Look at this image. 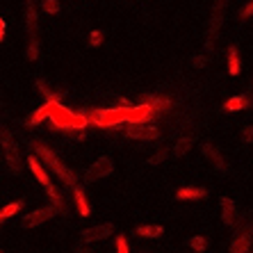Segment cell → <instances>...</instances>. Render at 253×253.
<instances>
[{
  "label": "cell",
  "mask_w": 253,
  "mask_h": 253,
  "mask_svg": "<svg viewBox=\"0 0 253 253\" xmlns=\"http://www.w3.org/2000/svg\"><path fill=\"white\" fill-rule=\"evenodd\" d=\"M46 121L50 124V128L59 130V132H66V135H76L80 139L84 137V130L91 126L84 110H69L62 103H55L53 112L48 114Z\"/></svg>",
  "instance_id": "6da1fadb"
},
{
  "label": "cell",
  "mask_w": 253,
  "mask_h": 253,
  "mask_svg": "<svg viewBox=\"0 0 253 253\" xmlns=\"http://www.w3.org/2000/svg\"><path fill=\"white\" fill-rule=\"evenodd\" d=\"M32 148L37 151V158L43 160L48 167H50V171L55 173V178H59L64 185H69V187H76L78 185V176H76V171L71 169V167H66L62 160L55 155L53 148H48L43 141H32Z\"/></svg>",
  "instance_id": "7a4b0ae2"
},
{
  "label": "cell",
  "mask_w": 253,
  "mask_h": 253,
  "mask_svg": "<svg viewBox=\"0 0 253 253\" xmlns=\"http://www.w3.org/2000/svg\"><path fill=\"white\" fill-rule=\"evenodd\" d=\"M224 16H226V0H214L210 14V23H208V32H206V53H212L214 48V37L219 35V30L224 25Z\"/></svg>",
  "instance_id": "3957f363"
},
{
  "label": "cell",
  "mask_w": 253,
  "mask_h": 253,
  "mask_svg": "<svg viewBox=\"0 0 253 253\" xmlns=\"http://www.w3.org/2000/svg\"><path fill=\"white\" fill-rule=\"evenodd\" d=\"M160 132L158 126L153 124H126V137L128 139H135V141H155L160 139Z\"/></svg>",
  "instance_id": "277c9868"
},
{
  "label": "cell",
  "mask_w": 253,
  "mask_h": 253,
  "mask_svg": "<svg viewBox=\"0 0 253 253\" xmlns=\"http://www.w3.org/2000/svg\"><path fill=\"white\" fill-rule=\"evenodd\" d=\"M57 208L50 203V206H42V208H37V210H32V212H28L23 217V228H37V226H42V224H46V221H50V219L57 214Z\"/></svg>",
  "instance_id": "5b68a950"
},
{
  "label": "cell",
  "mask_w": 253,
  "mask_h": 253,
  "mask_svg": "<svg viewBox=\"0 0 253 253\" xmlns=\"http://www.w3.org/2000/svg\"><path fill=\"white\" fill-rule=\"evenodd\" d=\"M112 171H114V162L103 155V158H98L94 165L87 169V173H84V183H94V180H100V178L112 176Z\"/></svg>",
  "instance_id": "8992f818"
},
{
  "label": "cell",
  "mask_w": 253,
  "mask_h": 253,
  "mask_svg": "<svg viewBox=\"0 0 253 253\" xmlns=\"http://www.w3.org/2000/svg\"><path fill=\"white\" fill-rule=\"evenodd\" d=\"M201 153H203V158H206L208 162L212 165V169H214V171H219V173H226V171H228V165H226L224 155H221V151H219L214 144L203 141V144H201Z\"/></svg>",
  "instance_id": "52a82bcc"
},
{
  "label": "cell",
  "mask_w": 253,
  "mask_h": 253,
  "mask_svg": "<svg viewBox=\"0 0 253 253\" xmlns=\"http://www.w3.org/2000/svg\"><path fill=\"white\" fill-rule=\"evenodd\" d=\"M219 208H221V221L228 228L240 226V214H237V203L230 196H219Z\"/></svg>",
  "instance_id": "ba28073f"
},
{
  "label": "cell",
  "mask_w": 253,
  "mask_h": 253,
  "mask_svg": "<svg viewBox=\"0 0 253 253\" xmlns=\"http://www.w3.org/2000/svg\"><path fill=\"white\" fill-rule=\"evenodd\" d=\"M0 141H2V148H5V160L9 165V171L18 173V146L14 144V137L7 130H0Z\"/></svg>",
  "instance_id": "9c48e42d"
},
{
  "label": "cell",
  "mask_w": 253,
  "mask_h": 253,
  "mask_svg": "<svg viewBox=\"0 0 253 253\" xmlns=\"http://www.w3.org/2000/svg\"><path fill=\"white\" fill-rule=\"evenodd\" d=\"M110 235H114V226L112 224H98V226H91V228H84L80 233L83 242H100V240H107Z\"/></svg>",
  "instance_id": "30bf717a"
},
{
  "label": "cell",
  "mask_w": 253,
  "mask_h": 253,
  "mask_svg": "<svg viewBox=\"0 0 253 253\" xmlns=\"http://www.w3.org/2000/svg\"><path fill=\"white\" fill-rule=\"evenodd\" d=\"M249 107H253V98H249L247 94H235L224 103V112H244Z\"/></svg>",
  "instance_id": "8fae6325"
},
{
  "label": "cell",
  "mask_w": 253,
  "mask_h": 253,
  "mask_svg": "<svg viewBox=\"0 0 253 253\" xmlns=\"http://www.w3.org/2000/svg\"><path fill=\"white\" fill-rule=\"evenodd\" d=\"M208 196L206 187H199V185H185V187L176 189V201H201Z\"/></svg>",
  "instance_id": "7c38bea8"
},
{
  "label": "cell",
  "mask_w": 253,
  "mask_h": 253,
  "mask_svg": "<svg viewBox=\"0 0 253 253\" xmlns=\"http://www.w3.org/2000/svg\"><path fill=\"white\" fill-rule=\"evenodd\" d=\"M28 167H30V171H32V176H35L37 180H39V183L43 185V189L53 185V183H50V176H48L46 169H43L42 160L37 158V155H30V158H28Z\"/></svg>",
  "instance_id": "4fadbf2b"
},
{
  "label": "cell",
  "mask_w": 253,
  "mask_h": 253,
  "mask_svg": "<svg viewBox=\"0 0 253 253\" xmlns=\"http://www.w3.org/2000/svg\"><path fill=\"white\" fill-rule=\"evenodd\" d=\"M25 28H28L30 37H37V30H39V16H37L35 0H25Z\"/></svg>",
  "instance_id": "5bb4252c"
},
{
  "label": "cell",
  "mask_w": 253,
  "mask_h": 253,
  "mask_svg": "<svg viewBox=\"0 0 253 253\" xmlns=\"http://www.w3.org/2000/svg\"><path fill=\"white\" fill-rule=\"evenodd\" d=\"M73 206H76L80 217H89V214H91V206H89L87 194H84V189L80 187V185L73 187Z\"/></svg>",
  "instance_id": "9a60e30c"
},
{
  "label": "cell",
  "mask_w": 253,
  "mask_h": 253,
  "mask_svg": "<svg viewBox=\"0 0 253 253\" xmlns=\"http://www.w3.org/2000/svg\"><path fill=\"white\" fill-rule=\"evenodd\" d=\"M249 251H251V233L242 230V233H237V235L233 237V242H230V247H228V253H249Z\"/></svg>",
  "instance_id": "2e32d148"
},
{
  "label": "cell",
  "mask_w": 253,
  "mask_h": 253,
  "mask_svg": "<svg viewBox=\"0 0 253 253\" xmlns=\"http://www.w3.org/2000/svg\"><path fill=\"white\" fill-rule=\"evenodd\" d=\"M141 100H146V103H151V105H153L160 114H169L171 110H173V100H171L169 96L148 94V96H144V98H141Z\"/></svg>",
  "instance_id": "e0dca14e"
},
{
  "label": "cell",
  "mask_w": 253,
  "mask_h": 253,
  "mask_svg": "<svg viewBox=\"0 0 253 253\" xmlns=\"http://www.w3.org/2000/svg\"><path fill=\"white\" fill-rule=\"evenodd\" d=\"M226 64H228V76H240L242 73V57L237 46H228L226 50Z\"/></svg>",
  "instance_id": "ac0fdd59"
},
{
  "label": "cell",
  "mask_w": 253,
  "mask_h": 253,
  "mask_svg": "<svg viewBox=\"0 0 253 253\" xmlns=\"http://www.w3.org/2000/svg\"><path fill=\"white\" fill-rule=\"evenodd\" d=\"M55 103H57V100H46V105H42L39 110H35V112L28 117V126H39V124H43V121L48 119V114L53 112Z\"/></svg>",
  "instance_id": "d6986e66"
},
{
  "label": "cell",
  "mask_w": 253,
  "mask_h": 253,
  "mask_svg": "<svg viewBox=\"0 0 253 253\" xmlns=\"http://www.w3.org/2000/svg\"><path fill=\"white\" fill-rule=\"evenodd\" d=\"M135 233L139 237H144V240H158V237L165 235V228L158 224H144V226H137Z\"/></svg>",
  "instance_id": "ffe728a7"
},
{
  "label": "cell",
  "mask_w": 253,
  "mask_h": 253,
  "mask_svg": "<svg viewBox=\"0 0 253 253\" xmlns=\"http://www.w3.org/2000/svg\"><path fill=\"white\" fill-rule=\"evenodd\" d=\"M25 206V201L23 199H18V201H12V203H7V206L0 208V224L5 221V219H12L16 212H21Z\"/></svg>",
  "instance_id": "44dd1931"
},
{
  "label": "cell",
  "mask_w": 253,
  "mask_h": 253,
  "mask_svg": "<svg viewBox=\"0 0 253 253\" xmlns=\"http://www.w3.org/2000/svg\"><path fill=\"white\" fill-rule=\"evenodd\" d=\"M37 91H39V96H43L46 100H62L64 98V91H55V89H50L43 80H37Z\"/></svg>",
  "instance_id": "7402d4cb"
},
{
  "label": "cell",
  "mask_w": 253,
  "mask_h": 253,
  "mask_svg": "<svg viewBox=\"0 0 253 253\" xmlns=\"http://www.w3.org/2000/svg\"><path fill=\"white\" fill-rule=\"evenodd\" d=\"M192 146H194V137H189V135H183L180 139L176 141V146H173V155H185V153H189L192 151Z\"/></svg>",
  "instance_id": "603a6c76"
},
{
  "label": "cell",
  "mask_w": 253,
  "mask_h": 253,
  "mask_svg": "<svg viewBox=\"0 0 253 253\" xmlns=\"http://www.w3.org/2000/svg\"><path fill=\"white\" fill-rule=\"evenodd\" d=\"M46 194H48V199H50V203H53L55 208H57L59 212L64 210V199H62V194H59V189L57 187H53V185H50V187H46Z\"/></svg>",
  "instance_id": "cb8c5ba5"
},
{
  "label": "cell",
  "mask_w": 253,
  "mask_h": 253,
  "mask_svg": "<svg viewBox=\"0 0 253 253\" xmlns=\"http://www.w3.org/2000/svg\"><path fill=\"white\" fill-rule=\"evenodd\" d=\"M25 57L30 62H37L39 59V39L37 37H30V43H28V50H25Z\"/></svg>",
  "instance_id": "d4e9b609"
},
{
  "label": "cell",
  "mask_w": 253,
  "mask_h": 253,
  "mask_svg": "<svg viewBox=\"0 0 253 253\" xmlns=\"http://www.w3.org/2000/svg\"><path fill=\"white\" fill-rule=\"evenodd\" d=\"M189 249L192 251H196V253H203L208 249V240L203 235H194V237H189Z\"/></svg>",
  "instance_id": "484cf974"
},
{
  "label": "cell",
  "mask_w": 253,
  "mask_h": 253,
  "mask_svg": "<svg viewBox=\"0 0 253 253\" xmlns=\"http://www.w3.org/2000/svg\"><path fill=\"white\" fill-rule=\"evenodd\" d=\"M39 5L46 14H59V9H62L59 0H39Z\"/></svg>",
  "instance_id": "4316f807"
},
{
  "label": "cell",
  "mask_w": 253,
  "mask_h": 253,
  "mask_svg": "<svg viewBox=\"0 0 253 253\" xmlns=\"http://www.w3.org/2000/svg\"><path fill=\"white\" fill-rule=\"evenodd\" d=\"M167 155H169V151H167V148H160L158 153L151 155V158L146 160V165H148V167H158V165H162V162L167 160Z\"/></svg>",
  "instance_id": "83f0119b"
},
{
  "label": "cell",
  "mask_w": 253,
  "mask_h": 253,
  "mask_svg": "<svg viewBox=\"0 0 253 253\" xmlns=\"http://www.w3.org/2000/svg\"><path fill=\"white\" fill-rule=\"evenodd\" d=\"M100 43H103V32H100V30H91V35H89V46L98 48Z\"/></svg>",
  "instance_id": "f1b7e54d"
},
{
  "label": "cell",
  "mask_w": 253,
  "mask_h": 253,
  "mask_svg": "<svg viewBox=\"0 0 253 253\" xmlns=\"http://www.w3.org/2000/svg\"><path fill=\"white\" fill-rule=\"evenodd\" d=\"M117 253H130L128 237L126 235H117Z\"/></svg>",
  "instance_id": "f546056e"
},
{
  "label": "cell",
  "mask_w": 253,
  "mask_h": 253,
  "mask_svg": "<svg viewBox=\"0 0 253 253\" xmlns=\"http://www.w3.org/2000/svg\"><path fill=\"white\" fill-rule=\"evenodd\" d=\"M192 66H194V69H206L208 66V55H196V57H192Z\"/></svg>",
  "instance_id": "4dcf8cb0"
},
{
  "label": "cell",
  "mask_w": 253,
  "mask_h": 253,
  "mask_svg": "<svg viewBox=\"0 0 253 253\" xmlns=\"http://www.w3.org/2000/svg\"><path fill=\"white\" fill-rule=\"evenodd\" d=\"M251 16H253V0H249L247 5L240 9V18L242 21H247V18H251Z\"/></svg>",
  "instance_id": "1f68e13d"
},
{
  "label": "cell",
  "mask_w": 253,
  "mask_h": 253,
  "mask_svg": "<svg viewBox=\"0 0 253 253\" xmlns=\"http://www.w3.org/2000/svg\"><path fill=\"white\" fill-rule=\"evenodd\" d=\"M242 141H244V144H253V124L242 130Z\"/></svg>",
  "instance_id": "d6a6232c"
},
{
  "label": "cell",
  "mask_w": 253,
  "mask_h": 253,
  "mask_svg": "<svg viewBox=\"0 0 253 253\" xmlns=\"http://www.w3.org/2000/svg\"><path fill=\"white\" fill-rule=\"evenodd\" d=\"M2 39H5V21L0 18V42H2Z\"/></svg>",
  "instance_id": "836d02e7"
},
{
  "label": "cell",
  "mask_w": 253,
  "mask_h": 253,
  "mask_svg": "<svg viewBox=\"0 0 253 253\" xmlns=\"http://www.w3.org/2000/svg\"><path fill=\"white\" fill-rule=\"evenodd\" d=\"M0 253H2V251H0Z\"/></svg>",
  "instance_id": "e575fe53"
},
{
  "label": "cell",
  "mask_w": 253,
  "mask_h": 253,
  "mask_svg": "<svg viewBox=\"0 0 253 253\" xmlns=\"http://www.w3.org/2000/svg\"><path fill=\"white\" fill-rule=\"evenodd\" d=\"M251 230H253V228H251Z\"/></svg>",
  "instance_id": "d590c367"
}]
</instances>
